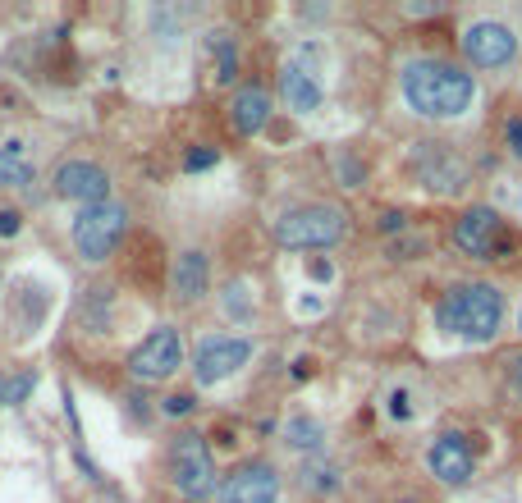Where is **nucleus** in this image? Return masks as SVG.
<instances>
[{
	"mask_svg": "<svg viewBox=\"0 0 522 503\" xmlns=\"http://www.w3.org/2000/svg\"><path fill=\"white\" fill-rule=\"evenodd\" d=\"M403 101L422 119H454L472 101V74L445 60H413L403 69Z\"/></svg>",
	"mask_w": 522,
	"mask_h": 503,
	"instance_id": "f257e3e1",
	"label": "nucleus"
},
{
	"mask_svg": "<svg viewBox=\"0 0 522 503\" xmlns=\"http://www.w3.org/2000/svg\"><path fill=\"white\" fill-rule=\"evenodd\" d=\"M500 316H504V293L490 289V284H458L435 307V325L440 330L458 334V339H472V343L495 339Z\"/></svg>",
	"mask_w": 522,
	"mask_h": 503,
	"instance_id": "f03ea898",
	"label": "nucleus"
},
{
	"mask_svg": "<svg viewBox=\"0 0 522 503\" xmlns=\"http://www.w3.org/2000/svg\"><path fill=\"white\" fill-rule=\"evenodd\" d=\"M129 234V211L120 202H97V206H78L74 225H69V238H74L78 257L101 266V261L115 257V247Z\"/></svg>",
	"mask_w": 522,
	"mask_h": 503,
	"instance_id": "7ed1b4c3",
	"label": "nucleus"
},
{
	"mask_svg": "<svg viewBox=\"0 0 522 503\" xmlns=\"http://www.w3.org/2000/svg\"><path fill=\"white\" fill-rule=\"evenodd\" d=\"M165 467H170V485L184 494L188 503H202L216 490V458H211L207 439L197 435V430H184V435L170 439Z\"/></svg>",
	"mask_w": 522,
	"mask_h": 503,
	"instance_id": "20e7f679",
	"label": "nucleus"
},
{
	"mask_svg": "<svg viewBox=\"0 0 522 503\" xmlns=\"http://www.w3.org/2000/svg\"><path fill=\"white\" fill-rule=\"evenodd\" d=\"M339 238H344V211H335V206H298L275 220L280 247H330Z\"/></svg>",
	"mask_w": 522,
	"mask_h": 503,
	"instance_id": "39448f33",
	"label": "nucleus"
},
{
	"mask_svg": "<svg viewBox=\"0 0 522 503\" xmlns=\"http://www.w3.org/2000/svg\"><path fill=\"white\" fill-rule=\"evenodd\" d=\"M179 366H184V339H179L174 325L152 330L129 353V375L138 380V385H161V380H170V375L179 371Z\"/></svg>",
	"mask_w": 522,
	"mask_h": 503,
	"instance_id": "423d86ee",
	"label": "nucleus"
},
{
	"mask_svg": "<svg viewBox=\"0 0 522 503\" xmlns=\"http://www.w3.org/2000/svg\"><path fill=\"white\" fill-rule=\"evenodd\" d=\"M248 357H252L248 339H234V334H211V339L197 343V357H193L197 385H220V380H229L234 371H243Z\"/></svg>",
	"mask_w": 522,
	"mask_h": 503,
	"instance_id": "0eeeda50",
	"label": "nucleus"
},
{
	"mask_svg": "<svg viewBox=\"0 0 522 503\" xmlns=\"http://www.w3.org/2000/svg\"><path fill=\"white\" fill-rule=\"evenodd\" d=\"M51 188L55 197H65V202H78V206H97V202H110V174L101 170L97 161H60L51 174Z\"/></svg>",
	"mask_w": 522,
	"mask_h": 503,
	"instance_id": "6e6552de",
	"label": "nucleus"
},
{
	"mask_svg": "<svg viewBox=\"0 0 522 503\" xmlns=\"http://www.w3.org/2000/svg\"><path fill=\"white\" fill-rule=\"evenodd\" d=\"M454 247L468 252V257L490 261L495 252H509V238H504V220L490 206H472L463 220L454 225Z\"/></svg>",
	"mask_w": 522,
	"mask_h": 503,
	"instance_id": "1a4fd4ad",
	"label": "nucleus"
},
{
	"mask_svg": "<svg viewBox=\"0 0 522 503\" xmlns=\"http://www.w3.org/2000/svg\"><path fill=\"white\" fill-rule=\"evenodd\" d=\"M225 503H275L280 499V471L271 462H243L220 481Z\"/></svg>",
	"mask_w": 522,
	"mask_h": 503,
	"instance_id": "9d476101",
	"label": "nucleus"
},
{
	"mask_svg": "<svg viewBox=\"0 0 522 503\" xmlns=\"http://www.w3.org/2000/svg\"><path fill=\"white\" fill-rule=\"evenodd\" d=\"M518 51V37L504 23H472L463 33V55H468L477 69H504Z\"/></svg>",
	"mask_w": 522,
	"mask_h": 503,
	"instance_id": "9b49d317",
	"label": "nucleus"
},
{
	"mask_svg": "<svg viewBox=\"0 0 522 503\" xmlns=\"http://www.w3.org/2000/svg\"><path fill=\"white\" fill-rule=\"evenodd\" d=\"M472 467H477V449L463 435H440L431 444V471L445 485H468Z\"/></svg>",
	"mask_w": 522,
	"mask_h": 503,
	"instance_id": "f8f14e48",
	"label": "nucleus"
},
{
	"mask_svg": "<svg viewBox=\"0 0 522 503\" xmlns=\"http://www.w3.org/2000/svg\"><path fill=\"white\" fill-rule=\"evenodd\" d=\"M170 289L179 302H202L211 289V261L207 252H197V247H188V252H179L174 257V270H170Z\"/></svg>",
	"mask_w": 522,
	"mask_h": 503,
	"instance_id": "ddd939ff",
	"label": "nucleus"
},
{
	"mask_svg": "<svg viewBox=\"0 0 522 503\" xmlns=\"http://www.w3.org/2000/svg\"><path fill=\"white\" fill-rule=\"evenodd\" d=\"M280 97H284V106H289V110H298V115H312V110L321 106V78L294 60V65L280 69Z\"/></svg>",
	"mask_w": 522,
	"mask_h": 503,
	"instance_id": "4468645a",
	"label": "nucleus"
},
{
	"mask_svg": "<svg viewBox=\"0 0 522 503\" xmlns=\"http://www.w3.org/2000/svg\"><path fill=\"white\" fill-rule=\"evenodd\" d=\"M229 119H234V129H239L243 138H252V133H261L266 119H271V97H266L261 87H239V92H234V106H229Z\"/></svg>",
	"mask_w": 522,
	"mask_h": 503,
	"instance_id": "2eb2a0df",
	"label": "nucleus"
},
{
	"mask_svg": "<svg viewBox=\"0 0 522 503\" xmlns=\"http://www.w3.org/2000/svg\"><path fill=\"white\" fill-rule=\"evenodd\" d=\"M33 183H37V170L23 156V142H5L0 147V193L5 188H33Z\"/></svg>",
	"mask_w": 522,
	"mask_h": 503,
	"instance_id": "dca6fc26",
	"label": "nucleus"
},
{
	"mask_svg": "<svg viewBox=\"0 0 522 503\" xmlns=\"http://www.w3.org/2000/svg\"><path fill=\"white\" fill-rule=\"evenodd\" d=\"M110 302H115V293L101 289V284H92V289L78 298V321H83L87 334H106L110 330Z\"/></svg>",
	"mask_w": 522,
	"mask_h": 503,
	"instance_id": "f3484780",
	"label": "nucleus"
},
{
	"mask_svg": "<svg viewBox=\"0 0 522 503\" xmlns=\"http://www.w3.org/2000/svg\"><path fill=\"white\" fill-rule=\"evenodd\" d=\"M207 55H211V78L216 83H234L239 74V46L229 33H207Z\"/></svg>",
	"mask_w": 522,
	"mask_h": 503,
	"instance_id": "a211bd4d",
	"label": "nucleus"
},
{
	"mask_svg": "<svg viewBox=\"0 0 522 503\" xmlns=\"http://www.w3.org/2000/svg\"><path fill=\"white\" fill-rule=\"evenodd\" d=\"M37 389V371H0V407H19Z\"/></svg>",
	"mask_w": 522,
	"mask_h": 503,
	"instance_id": "6ab92c4d",
	"label": "nucleus"
},
{
	"mask_svg": "<svg viewBox=\"0 0 522 503\" xmlns=\"http://www.w3.org/2000/svg\"><path fill=\"white\" fill-rule=\"evenodd\" d=\"M284 444H294V449H316L321 444V426L307 417H294L289 426H284Z\"/></svg>",
	"mask_w": 522,
	"mask_h": 503,
	"instance_id": "aec40b11",
	"label": "nucleus"
},
{
	"mask_svg": "<svg viewBox=\"0 0 522 503\" xmlns=\"http://www.w3.org/2000/svg\"><path fill=\"white\" fill-rule=\"evenodd\" d=\"M335 467L330 462H307L303 467V490H316V494H326V490H335Z\"/></svg>",
	"mask_w": 522,
	"mask_h": 503,
	"instance_id": "412c9836",
	"label": "nucleus"
},
{
	"mask_svg": "<svg viewBox=\"0 0 522 503\" xmlns=\"http://www.w3.org/2000/svg\"><path fill=\"white\" fill-rule=\"evenodd\" d=\"M225 316H234V321H252V302H248V289H243V284H229L225 289Z\"/></svg>",
	"mask_w": 522,
	"mask_h": 503,
	"instance_id": "4be33fe9",
	"label": "nucleus"
},
{
	"mask_svg": "<svg viewBox=\"0 0 522 503\" xmlns=\"http://www.w3.org/2000/svg\"><path fill=\"white\" fill-rule=\"evenodd\" d=\"M216 161H220V151H216V147H193V151L184 156V170L197 174V170H211Z\"/></svg>",
	"mask_w": 522,
	"mask_h": 503,
	"instance_id": "5701e85b",
	"label": "nucleus"
},
{
	"mask_svg": "<svg viewBox=\"0 0 522 503\" xmlns=\"http://www.w3.org/2000/svg\"><path fill=\"white\" fill-rule=\"evenodd\" d=\"M19 234H23V211L0 206V238H19Z\"/></svg>",
	"mask_w": 522,
	"mask_h": 503,
	"instance_id": "b1692460",
	"label": "nucleus"
},
{
	"mask_svg": "<svg viewBox=\"0 0 522 503\" xmlns=\"http://www.w3.org/2000/svg\"><path fill=\"white\" fill-rule=\"evenodd\" d=\"M161 412L165 417H188V412H193V394H170L161 403Z\"/></svg>",
	"mask_w": 522,
	"mask_h": 503,
	"instance_id": "393cba45",
	"label": "nucleus"
},
{
	"mask_svg": "<svg viewBox=\"0 0 522 503\" xmlns=\"http://www.w3.org/2000/svg\"><path fill=\"white\" fill-rule=\"evenodd\" d=\"M408 412H413V407H408V394H403V389H394V394H390V417H408Z\"/></svg>",
	"mask_w": 522,
	"mask_h": 503,
	"instance_id": "a878e982",
	"label": "nucleus"
},
{
	"mask_svg": "<svg viewBox=\"0 0 522 503\" xmlns=\"http://www.w3.org/2000/svg\"><path fill=\"white\" fill-rule=\"evenodd\" d=\"M509 151L513 156H522V115L509 119Z\"/></svg>",
	"mask_w": 522,
	"mask_h": 503,
	"instance_id": "bb28decb",
	"label": "nucleus"
},
{
	"mask_svg": "<svg viewBox=\"0 0 522 503\" xmlns=\"http://www.w3.org/2000/svg\"><path fill=\"white\" fill-rule=\"evenodd\" d=\"M381 229H385V234H399V229H403V211H385L381 215Z\"/></svg>",
	"mask_w": 522,
	"mask_h": 503,
	"instance_id": "cd10ccee",
	"label": "nucleus"
},
{
	"mask_svg": "<svg viewBox=\"0 0 522 503\" xmlns=\"http://www.w3.org/2000/svg\"><path fill=\"white\" fill-rule=\"evenodd\" d=\"M509 380L522 389V353H513V357H509Z\"/></svg>",
	"mask_w": 522,
	"mask_h": 503,
	"instance_id": "c85d7f7f",
	"label": "nucleus"
},
{
	"mask_svg": "<svg viewBox=\"0 0 522 503\" xmlns=\"http://www.w3.org/2000/svg\"><path fill=\"white\" fill-rule=\"evenodd\" d=\"M518 325H522V311H518Z\"/></svg>",
	"mask_w": 522,
	"mask_h": 503,
	"instance_id": "c756f323",
	"label": "nucleus"
}]
</instances>
